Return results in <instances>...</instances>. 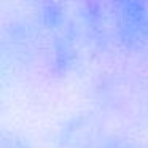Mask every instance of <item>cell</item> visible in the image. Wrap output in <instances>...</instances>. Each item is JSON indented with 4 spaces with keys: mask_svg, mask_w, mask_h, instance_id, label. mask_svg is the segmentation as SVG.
<instances>
[{
    "mask_svg": "<svg viewBox=\"0 0 148 148\" xmlns=\"http://www.w3.org/2000/svg\"><path fill=\"white\" fill-rule=\"evenodd\" d=\"M110 46L148 59V0H108Z\"/></svg>",
    "mask_w": 148,
    "mask_h": 148,
    "instance_id": "obj_1",
    "label": "cell"
},
{
    "mask_svg": "<svg viewBox=\"0 0 148 148\" xmlns=\"http://www.w3.org/2000/svg\"><path fill=\"white\" fill-rule=\"evenodd\" d=\"M0 148H32L23 137L8 131H0Z\"/></svg>",
    "mask_w": 148,
    "mask_h": 148,
    "instance_id": "obj_2",
    "label": "cell"
},
{
    "mask_svg": "<svg viewBox=\"0 0 148 148\" xmlns=\"http://www.w3.org/2000/svg\"><path fill=\"white\" fill-rule=\"evenodd\" d=\"M113 148H135V147H132V145H127V143H124V142H123V143H118L116 147H113Z\"/></svg>",
    "mask_w": 148,
    "mask_h": 148,
    "instance_id": "obj_3",
    "label": "cell"
}]
</instances>
